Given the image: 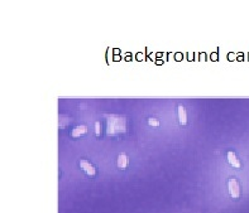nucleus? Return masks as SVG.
Wrapping results in <instances>:
<instances>
[{
    "label": "nucleus",
    "instance_id": "nucleus-7",
    "mask_svg": "<svg viewBox=\"0 0 249 213\" xmlns=\"http://www.w3.org/2000/svg\"><path fill=\"white\" fill-rule=\"evenodd\" d=\"M177 111H178V121H180V125H186L187 124V115H186V110L185 107L180 105L177 107Z\"/></svg>",
    "mask_w": 249,
    "mask_h": 213
},
{
    "label": "nucleus",
    "instance_id": "nucleus-6",
    "mask_svg": "<svg viewBox=\"0 0 249 213\" xmlns=\"http://www.w3.org/2000/svg\"><path fill=\"white\" fill-rule=\"evenodd\" d=\"M87 132V127L85 126V125H78L76 127H74L71 131V136L72 138H78V136H81L84 135V134H86Z\"/></svg>",
    "mask_w": 249,
    "mask_h": 213
},
{
    "label": "nucleus",
    "instance_id": "nucleus-8",
    "mask_svg": "<svg viewBox=\"0 0 249 213\" xmlns=\"http://www.w3.org/2000/svg\"><path fill=\"white\" fill-rule=\"evenodd\" d=\"M148 124L150 126H153V127H158L159 126V120H157L154 117H150V119H148Z\"/></svg>",
    "mask_w": 249,
    "mask_h": 213
},
{
    "label": "nucleus",
    "instance_id": "nucleus-1",
    "mask_svg": "<svg viewBox=\"0 0 249 213\" xmlns=\"http://www.w3.org/2000/svg\"><path fill=\"white\" fill-rule=\"evenodd\" d=\"M125 131V119L120 116L110 115L108 116V134L109 135H117L119 132Z\"/></svg>",
    "mask_w": 249,
    "mask_h": 213
},
{
    "label": "nucleus",
    "instance_id": "nucleus-4",
    "mask_svg": "<svg viewBox=\"0 0 249 213\" xmlns=\"http://www.w3.org/2000/svg\"><path fill=\"white\" fill-rule=\"evenodd\" d=\"M226 159H228V163L232 165L233 168H240L241 167V164H240V160L236 158V155H235V153L234 151H228L226 153Z\"/></svg>",
    "mask_w": 249,
    "mask_h": 213
},
{
    "label": "nucleus",
    "instance_id": "nucleus-9",
    "mask_svg": "<svg viewBox=\"0 0 249 213\" xmlns=\"http://www.w3.org/2000/svg\"><path fill=\"white\" fill-rule=\"evenodd\" d=\"M95 135L96 136L101 135V124L99 123V121H96V123H95Z\"/></svg>",
    "mask_w": 249,
    "mask_h": 213
},
{
    "label": "nucleus",
    "instance_id": "nucleus-2",
    "mask_svg": "<svg viewBox=\"0 0 249 213\" xmlns=\"http://www.w3.org/2000/svg\"><path fill=\"white\" fill-rule=\"evenodd\" d=\"M228 191L230 197L233 199H238L240 196V188H239V183L235 178H230L228 180Z\"/></svg>",
    "mask_w": 249,
    "mask_h": 213
},
{
    "label": "nucleus",
    "instance_id": "nucleus-5",
    "mask_svg": "<svg viewBox=\"0 0 249 213\" xmlns=\"http://www.w3.org/2000/svg\"><path fill=\"white\" fill-rule=\"evenodd\" d=\"M117 164H118V168H119L120 170H125L126 167H128V156H126V154L120 153L119 156H118V161H117Z\"/></svg>",
    "mask_w": 249,
    "mask_h": 213
},
{
    "label": "nucleus",
    "instance_id": "nucleus-3",
    "mask_svg": "<svg viewBox=\"0 0 249 213\" xmlns=\"http://www.w3.org/2000/svg\"><path fill=\"white\" fill-rule=\"evenodd\" d=\"M80 168L84 170L85 173H86L87 175H90V176H94V175H96V169H95V167L91 164L90 161H87V160H85V159H81L80 160Z\"/></svg>",
    "mask_w": 249,
    "mask_h": 213
}]
</instances>
